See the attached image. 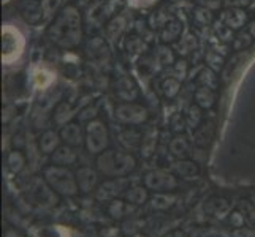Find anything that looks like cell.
Listing matches in <instances>:
<instances>
[{
    "mask_svg": "<svg viewBox=\"0 0 255 237\" xmlns=\"http://www.w3.org/2000/svg\"><path fill=\"white\" fill-rule=\"evenodd\" d=\"M49 40L59 48L72 49L81 43L83 29H81V14L73 5H67L60 13L54 24L48 29Z\"/></svg>",
    "mask_w": 255,
    "mask_h": 237,
    "instance_id": "obj_1",
    "label": "cell"
},
{
    "mask_svg": "<svg viewBox=\"0 0 255 237\" xmlns=\"http://www.w3.org/2000/svg\"><path fill=\"white\" fill-rule=\"evenodd\" d=\"M97 169L105 177H126L136 168L135 157L128 152L105 151L97 155Z\"/></svg>",
    "mask_w": 255,
    "mask_h": 237,
    "instance_id": "obj_2",
    "label": "cell"
},
{
    "mask_svg": "<svg viewBox=\"0 0 255 237\" xmlns=\"http://www.w3.org/2000/svg\"><path fill=\"white\" fill-rule=\"evenodd\" d=\"M43 179L57 195L65 198H73L80 193L76 174H73L67 166L51 164L43 169Z\"/></svg>",
    "mask_w": 255,
    "mask_h": 237,
    "instance_id": "obj_3",
    "label": "cell"
},
{
    "mask_svg": "<svg viewBox=\"0 0 255 237\" xmlns=\"http://www.w3.org/2000/svg\"><path fill=\"white\" fill-rule=\"evenodd\" d=\"M24 35L11 24H3L2 27V60L5 65L13 64L24 52Z\"/></svg>",
    "mask_w": 255,
    "mask_h": 237,
    "instance_id": "obj_4",
    "label": "cell"
},
{
    "mask_svg": "<svg viewBox=\"0 0 255 237\" xmlns=\"http://www.w3.org/2000/svg\"><path fill=\"white\" fill-rule=\"evenodd\" d=\"M110 135L103 120H91L86 127V149L89 154L99 155L107 151Z\"/></svg>",
    "mask_w": 255,
    "mask_h": 237,
    "instance_id": "obj_5",
    "label": "cell"
},
{
    "mask_svg": "<svg viewBox=\"0 0 255 237\" xmlns=\"http://www.w3.org/2000/svg\"><path fill=\"white\" fill-rule=\"evenodd\" d=\"M143 183L147 190L155 193H171L179 185L178 177L173 172L163 169H152L146 172L143 177Z\"/></svg>",
    "mask_w": 255,
    "mask_h": 237,
    "instance_id": "obj_6",
    "label": "cell"
},
{
    "mask_svg": "<svg viewBox=\"0 0 255 237\" xmlns=\"http://www.w3.org/2000/svg\"><path fill=\"white\" fill-rule=\"evenodd\" d=\"M116 119L122 124L128 125H141L149 119L147 109L136 103H122L116 108Z\"/></svg>",
    "mask_w": 255,
    "mask_h": 237,
    "instance_id": "obj_7",
    "label": "cell"
},
{
    "mask_svg": "<svg viewBox=\"0 0 255 237\" xmlns=\"http://www.w3.org/2000/svg\"><path fill=\"white\" fill-rule=\"evenodd\" d=\"M128 188V179L127 177H110L108 180L102 182L99 188L95 190V198L99 201H108L116 199L121 193H126Z\"/></svg>",
    "mask_w": 255,
    "mask_h": 237,
    "instance_id": "obj_8",
    "label": "cell"
},
{
    "mask_svg": "<svg viewBox=\"0 0 255 237\" xmlns=\"http://www.w3.org/2000/svg\"><path fill=\"white\" fill-rule=\"evenodd\" d=\"M29 191L32 195V199L41 207H51L57 203V193L48 185L45 179H33Z\"/></svg>",
    "mask_w": 255,
    "mask_h": 237,
    "instance_id": "obj_9",
    "label": "cell"
},
{
    "mask_svg": "<svg viewBox=\"0 0 255 237\" xmlns=\"http://www.w3.org/2000/svg\"><path fill=\"white\" fill-rule=\"evenodd\" d=\"M205 214L216 220H224L232 214V203L224 196H211L203 204Z\"/></svg>",
    "mask_w": 255,
    "mask_h": 237,
    "instance_id": "obj_10",
    "label": "cell"
},
{
    "mask_svg": "<svg viewBox=\"0 0 255 237\" xmlns=\"http://www.w3.org/2000/svg\"><path fill=\"white\" fill-rule=\"evenodd\" d=\"M76 180L81 193H92L99 185V174L89 166H81L76 171Z\"/></svg>",
    "mask_w": 255,
    "mask_h": 237,
    "instance_id": "obj_11",
    "label": "cell"
},
{
    "mask_svg": "<svg viewBox=\"0 0 255 237\" xmlns=\"http://www.w3.org/2000/svg\"><path fill=\"white\" fill-rule=\"evenodd\" d=\"M116 93L122 101L130 103L138 98L139 90H138L136 82L130 76H122L116 82Z\"/></svg>",
    "mask_w": 255,
    "mask_h": 237,
    "instance_id": "obj_12",
    "label": "cell"
},
{
    "mask_svg": "<svg viewBox=\"0 0 255 237\" xmlns=\"http://www.w3.org/2000/svg\"><path fill=\"white\" fill-rule=\"evenodd\" d=\"M171 172L179 179L193 180L200 175V166L192 160H179V161L173 163Z\"/></svg>",
    "mask_w": 255,
    "mask_h": 237,
    "instance_id": "obj_13",
    "label": "cell"
},
{
    "mask_svg": "<svg viewBox=\"0 0 255 237\" xmlns=\"http://www.w3.org/2000/svg\"><path fill=\"white\" fill-rule=\"evenodd\" d=\"M60 138L67 146L81 147L86 143V136L83 135V130L78 124H67L60 128Z\"/></svg>",
    "mask_w": 255,
    "mask_h": 237,
    "instance_id": "obj_14",
    "label": "cell"
},
{
    "mask_svg": "<svg viewBox=\"0 0 255 237\" xmlns=\"http://www.w3.org/2000/svg\"><path fill=\"white\" fill-rule=\"evenodd\" d=\"M51 161L57 166H70L78 161V155L72 146H59L54 154H51Z\"/></svg>",
    "mask_w": 255,
    "mask_h": 237,
    "instance_id": "obj_15",
    "label": "cell"
},
{
    "mask_svg": "<svg viewBox=\"0 0 255 237\" xmlns=\"http://www.w3.org/2000/svg\"><path fill=\"white\" fill-rule=\"evenodd\" d=\"M246 19H248V16H246V13L241 10V8L228 6L227 10L222 13V22L227 24L232 30L241 29L244 25V22H246Z\"/></svg>",
    "mask_w": 255,
    "mask_h": 237,
    "instance_id": "obj_16",
    "label": "cell"
},
{
    "mask_svg": "<svg viewBox=\"0 0 255 237\" xmlns=\"http://www.w3.org/2000/svg\"><path fill=\"white\" fill-rule=\"evenodd\" d=\"M124 199L131 206H143L151 198H149V190L144 185H133L126 190Z\"/></svg>",
    "mask_w": 255,
    "mask_h": 237,
    "instance_id": "obj_17",
    "label": "cell"
},
{
    "mask_svg": "<svg viewBox=\"0 0 255 237\" xmlns=\"http://www.w3.org/2000/svg\"><path fill=\"white\" fill-rule=\"evenodd\" d=\"M60 133H56L54 130H48L40 138V151L46 155L54 154L56 149L60 146Z\"/></svg>",
    "mask_w": 255,
    "mask_h": 237,
    "instance_id": "obj_18",
    "label": "cell"
},
{
    "mask_svg": "<svg viewBox=\"0 0 255 237\" xmlns=\"http://www.w3.org/2000/svg\"><path fill=\"white\" fill-rule=\"evenodd\" d=\"M213 135H214V124L211 120H206L195 130L193 143H195L198 147H206L211 139H213Z\"/></svg>",
    "mask_w": 255,
    "mask_h": 237,
    "instance_id": "obj_19",
    "label": "cell"
},
{
    "mask_svg": "<svg viewBox=\"0 0 255 237\" xmlns=\"http://www.w3.org/2000/svg\"><path fill=\"white\" fill-rule=\"evenodd\" d=\"M131 204H128L127 201L124 199H113V201H108V206H107V212L111 218L114 220H122L126 215H128V212H131Z\"/></svg>",
    "mask_w": 255,
    "mask_h": 237,
    "instance_id": "obj_20",
    "label": "cell"
},
{
    "mask_svg": "<svg viewBox=\"0 0 255 237\" xmlns=\"http://www.w3.org/2000/svg\"><path fill=\"white\" fill-rule=\"evenodd\" d=\"M195 103L201 109H209L214 106L216 103V92L214 89H209V87L200 85L197 92H195Z\"/></svg>",
    "mask_w": 255,
    "mask_h": 237,
    "instance_id": "obj_21",
    "label": "cell"
},
{
    "mask_svg": "<svg viewBox=\"0 0 255 237\" xmlns=\"http://www.w3.org/2000/svg\"><path fill=\"white\" fill-rule=\"evenodd\" d=\"M181 32H182V22L178 19H171L165 24V27L160 33V38L163 43H173L179 38Z\"/></svg>",
    "mask_w": 255,
    "mask_h": 237,
    "instance_id": "obj_22",
    "label": "cell"
},
{
    "mask_svg": "<svg viewBox=\"0 0 255 237\" xmlns=\"http://www.w3.org/2000/svg\"><path fill=\"white\" fill-rule=\"evenodd\" d=\"M176 203V196L171 193H155V195L149 199V204L154 210H168Z\"/></svg>",
    "mask_w": 255,
    "mask_h": 237,
    "instance_id": "obj_23",
    "label": "cell"
},
{
    "mask_svg": "<svg viewBox=\"0 0 255 237\" xmlns=\"http://www.w3.org/2000/svg\"><path fill=\"white\" fill-rule=\"evenodd\" d=\"M170 151L174 157H178V158H184V157H187L189 151H190V144L187 141V138L184 136V135H178L176 136L173 141L170 143Z\"/></svg>",
    "mask_w": 255,
    "mask_h": 237,
    "instance_id": "obj_24",
    "label": "cell"
},
{
    "mask_svg": "<svg viewBox=\"0 0 255 237\" xmlns=\"http://www.w3.org/2000/svg\"><path fill=\"white\" fill-rule=\"evenodd\" d=\"M73 114H75V111L72 109V106H70L68 103H60L54 112V122L57 125L64 127V125L70 124L68 120L73 117Z\"/></svg>",
    "mask_w": 255,
    "mask_h": 237,
    "instance_id": "obj_25",
    "label": "cell"
},
{
    "mask_svg": "<svg viewBox=\"0 0 255 237\" xmlns=\"http://www.w3.org/2000/svg\"><path fill=\"white\" fill-rule=\"evenodd\" d=\"M201 119H203V114H201V108L198 104H192L189 106L186 112V124L190 130H197L201 125Z\"/></svg>",
    "mask_w": 255,
    "mask_h": 237,
    "instance_id": "obj_26",
    "label": "cell"
},
{
    "mask_svg": "<svg viewBox=\"0 0 255 237\" xmlns=\"http://www.w3.org/2000/svg\"><path fill=\"white\" fill-rule=\"evenodd\" d=\"M119 141L127 149H133V147H138L143 139H141V135H139L136 130H126L119 135Z\"/></svg>",
    "mask_w": 255,
    "mask_h": 237,
    "instance_id": "obj_27",
    "label": "cell"
},
{
    "mask_svg": "<svg viewBox=\"0 0 255 237\" xmlns=\"http://www.w3.org/2000/svg\"><path fill=\"white\" fill-rule=\"evenodd\" d=\"M124 29H126V17L124 16H116L114 19H111V22L108 24V27H107L108 38H111V40L119 38L121 33L124 32Z\"/></svg>",
    "mask_w": 255,
    "mask_h": 237,
    "instance_id": "obj_28",
    "label": "cell"
},
{
    "mask_svg": "<svg viewBox=\"0 0 255 237\" xmlns=\"http://www.w3.org/2000/svg\"><path fill=\"white\" fill-rule=\"evenodd\" d=\"M6 163H8V168H10L11 172H21L25 166V157L19 152V151H13L8 154L6 158Z\"/></svg>",
    "mask_w": 255,
    "mask_h": 237,
    "instance_id": "obj_29",
    "label": "cell"
},
{
    "mask_svg": "<svg viewBox=\"0 0 255 237\" xmlns=\"http://www.w3.org/2000/svg\"><path fill=\"white\" fill-rule=\"evenodd\" d=\"M62 5V0H41V13H43V19H52L57 10Z\"/></svg>",
    "mask_w": 255,
    "mask_h": 237,
    "instance_id": "obj_30",
    "label": "cell"
},
{
    "mask_svg": "<svg viewBox=\"0 0 255 237\" xmlns=\"http://www.w3.org/2000/svg\"><path fill=\"white\" fill-rule=\"evenodd\" d=\"M198 82L200 85L209 87V89H217V76L214 73V70L211 68H203L198 75Z\"/></svg>",
    "mask_w": 255,
    "mask_h": 237,
    "instance_id": "obj_31",
    "label": "cell"
},
{
    "mask_svg": "<svg viewBox=\"0 0 255 237\" xmlns=\"http://www.w3.org/2000/svg\"><path fill=\"white\" fill-rule=\"evenodd\" d=\"M162 90H163V95L166 96V98H173V96H176L181 90L179 79H176V78L165 79L163 84H162Z\"/></svg>",
    "mask_w": 255,
    "mask_h": 237,
    "instance_id": "obj_32",
    "label": "cell"
},
{
    "mask_svg": "<svg viewBox=\"0 0 255 237\" xmlns=\"http://www.w3.org/2000/svg\"><path fill=\"white\" fill-rule=\"evenodd\" d=\"M193 19H195V22L200 25H209V24H213L214 16H213V13H211L209 8L198 6L195 10V13H193Z\"/></svg>",
    "mask_w": 255,
    "mask_h": 237,
    "instance_id": "obj_33",
    "label": "cell"
},
{
    "mask_svg": "<svg viewBox=\"0 0 255 237\" xmlns=\"http://www.w3.org/2000/svg\"><path fill=\"white\" fill-rule=\"evenodd\" d=\"M155 59H157V62H159L162 67H166V65H171L174 62V54H173V51L168 46L162 45V46L157 48Z\"/></svg>",
    "mask_w": 255,
    "mask_h": 237,
    "instance_id": "obj_34",
    "label": "cell"
},
{
    "mask_svg": "<svg viewBox=\"0 0 255 237\" xmlns=\"http://www.w3.org/2000/svg\"><path fill=\"white\" fill-rule=\"evenodd\" d=\"M179 52L181 54H189V52H192L193 49L197 48V38H195V35H192V33H186L184 37L181 38V43H179Z\"/></svg>",
    "mask_w": 255,
    "mask_h": 237,
    "instance_id": "obj_35",
    "label": "cell"
},
{
    "mask_svg": "<svg viewBox=\"0 0 255 237\" xmlns=\"http://www.w3.org/2000/svg\"><path fill=\"white\" fill-rule=\"evenodd\" d=\"M126 45H127L128 52H131V54H139V52H144L146 48H147L146 43L141 38H138V37H128Z\"/></svg>",
    "mask_w": 255,
    "mask_h": 237,
    "instance_id": "obj_36",
    "label": "cell"
},
{
    "mask_svg": "<svg viewBox=\"0 0 255 237\" xmlns=\"http://www.w3.org/2000/svg\"><path fill=\"white\" fill-rule=\"evenodd\" d=\"M52 81H54V76L49 72H46V70H38V72L35 73V84L41 87V89H46L48 85H51Z\"/></svg>",
    "mask_w": 255,
    "mask_h": 237,
    "instance_id": "obj_37",
    "label": "cell"
},
{
    "mask_svg": "<svg viewBox=\"0 0 255 237\" xmlns=\"http://www.w3.org/2000/svg\"><path fill=\"white\" fill-rule=\"evenodd\" d=\"M38 237H68V233L62 226H48L40 231Z\"/></svg>",
    "mask_w": 255,
    "mask_h": 237,
    "instance_id": "obj_38",
    "label": "cell"
},
{
    "mask_svg": "<svg viewBox=\"0 0 255 237\" xmlns=\"http://www.w3.org/2000/svg\"><path fill=\"white\" fill-rule=\"evenodd\" d=\"M216 33H217V37L221 38L222 41H232L233 40V35H232V29L228 27L227 24H217L216 27H214Z\"/></svg>",
    "mask_w": 255,
    "mask_h": 237,
    "instance_id": "obj_39",
    "label": "cell"
},
{
    "mask_svg": "<svg viewBox=\"0 0 255 237\" xmlns=\"http://www.w3.org/2000/svg\"><path fill=\"white\" fill-rule=\"evenodd\" d=\"M251 43H252V35L244 32V33H240L238 37L235 38L233 46H235V49H243V48L251 46Z\"/></svg>",
    "mask_w": 255,
    "mask_h": 237,
    "instance_id": "obj_40",
    "label": "cell"
},
{
    "mask_svg": "<svg viewBox=\"0 0 255 237\" xmlns=\"http://www.w3.org/2000/svg\"><path fill=\"white\" fill-rule=\"evenodd\" d=\"M206 60H208V64H209V68L211 70H219L222 67V64H224V60H222V57L217 54V52H214V51H211L209 54L206 56Z\"/></svg>",
    "mask_w": 255,
    "mask_h": 237,
    "instance_id": "obj_41",
    "label": "cell"
},
{
    "mask_svg": "<svg viewBox=\"0 0 255 237\" xmlns=\"http://www.w3.org/2000/svg\"><path fill=\"white\" fill-rule=\"evenodd\" d=\"M232 237H255V230L249 226H240L232 231Z\"/></svg>",
    "mask_w": 255,
    "mask_h": 237,
    "instance_id": "obj_42",
    "label": "cell"
},
{
    "mask_svg": "<svg viewBox=\"0 0 255 237\" xmlns=\"http://www.w3.org/2000/svg\"><path fill=\"white\" fill-rule=\"evenodd\" d=\"M228 222H230V225L233 228H240V226H244L246 218L241 212H238V210H233V212L228 215Z\"/></svg>",
    "mask_w": 255,
    "mask_h": 237,
    "instance_id": "obj_43",
    "label": "cell"
},
{
    "mask_svg": "<svg viewBox=\"0 0 255 237\" xmlns=\"http://www.w3.org/2000/svg\"><path fill=\"white\" fill-rule=\"evenodd\" d=\"M174 78L179 79V81H182L184 78H186L187 75V64L184 62V60H179V62L174 64Z\"/></svg>",
    "mask_w": 255,
    "mask_h": 237,
    "instance_id": "obj_44",
    "label": "cell"
},
{
    "mask_svg": "<svg viewBox=\"0 0 255 237\" xmlns=\"http://www.w3.org/2000/svg\"><path fill=\"white\" fill-rule=\"evenodd\" d=\"M184 125H186V119H184L181 114H176V116L173 117V120H171L173 130L176 131V133H181V131L184 130Z\"/></svg>",
    "mask_w": 255,
    "mask_h": 237,
    "instance_id": "obj_45",
    "label": "cell"
},
{
    "mask_svg": "<svg viewBox=\"0 0 255 237\" xmlns=\"http://www.w3.org/2000/svg\"><path fill=\"white\" fill-rule=\"evenodd\" d=\"M252 0H225V3L232 8H246L251 5Z\"/></svg>",
    "mask_w": 255,
    "mask_h": 237,
    "instance_id": "obj_46",
    "label": "cell"
},
{
    "mask_svg": "<svg viewBox=\"0 0 255 237\" xmlns=\"http://www.w3.org/2000/svg\"><path fill=\"white\" fill-rule=\"evenodd\" d=\"M201 3V6H206L209 10H217L222 5V0H198Z\"/></svg>",
    "mask_w": 255,
    "mask_h": 237,
    "instance_id": "obj_47",
    "label": "cell"
},
{
    "mask_svg": "<svg viewBox=\"0 0 255 237\" xmlns=\"http://www.w3.org/2000/svg\"><path fill=\"white\" fill-rule=\"evenodd\" d=\"M157 2V0H128V3L131 6H136V8H141V6H151Z\"/></svg>",
    "mask_w": 255,
    "mask_h": 237,
    "instance_id": "obj_48",
    "label": "cell"
},
{
    "mask_svg": "<svg viewBox=\"0 0 255 237\" xmlns=\"http://www.w3.org/2000/svg\"><path fill=\"white\" fill-rule=\"evenodd\" d=\"M143 151H146V149H149V154H151V151L154 149V135H147L146 139H143V146H141Z\"/></svg>",
    "mask_w": 255,
    "mask_h": 237,
    "instance_id": "obj_49",
    "label": "cell"
},
{
    "mask_svg": "<svg viewBox=\"0 0 255 237\" xmlns=\"http://www.w3.org/2000/svg\"><path fill=\"white\" fill-rule=\"evenodd\" d=\"M190 237H209V234L205 228H198V230H195L190 234Z\"/></svg>",
    "mask_w": 255,
    "mask_h": 237,
    "instance_id": "obj_50",
    "label": "cell"
},
{
    "mask_svg": "<svg viewBox=\"0 0 255 237\" xmlns=\"http://www.w3.org/2000/svg\"><path fill=\"white\" fill-rule=\"evenodd\" d=\"M6 237H24L19 231H16V230H8L6 231Z\"/></svg>",
    "mask_w": 255,
    "mask_h": 237,
    "instance_id": "obj_51",
    "label": "cell"
},
{
    "mask_svg": "<svg viewBox=\"0 0 255 237\" xmlns=\"http://www.w3.org/2000/svg\"><path fill=\"white\" fill-rule=\"evenodd\" d=\"M249 33L252 35V38H255V21L249 24Z\"/></svg>",
    "mask_w": 255,
    "mask_h": 237,
    "instance_id": "obj_52",
    "label": "cell"
},
{
    "mask_svg": "<svg viewBox=\"0 0 255 237\" xmlns=\"http://www.w3.org/2000/svg\"><path fill=\"white\" fill-rule=\"evenodd\" d=\"M133 237H146V236H143V234H135Z\"/></svg>",
    "mask_w": 255,
    "mask_h": 237,
    "instance_id": "obj_53",
    "label": "cell"
},
{
    "mask_svg": "<svg viewBox=\"0 0 255 237\" xmlns=\"http://www.w3.org/2000/svg\"><path fill=\"white\" fill-rule=\"evenodd\" d=\"M254 2H255V0H254Z\"/></svg>",
    "mask_w": 255,
    "mask_h": 237,
    "instance_id": "obj_54",
    "label": "cell"
}]
</instances>
